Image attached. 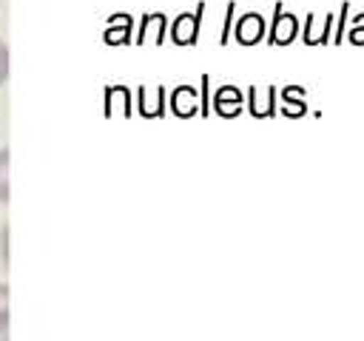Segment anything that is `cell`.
I'll return each mask as SVG.
<instances>
[{
    "label": "cell",
    "mask_w": 364,
    "mask_h": 341,
    "mask_svg": "<svg viewBox=\"0 0 364 341\" xmlns=\"http://www.w3.org/2000/svg\"><path fill=\"white\" fill-rule=\"evenodd\" d=\"M202 11H205V3L196 6V11H182L173 17V23L168 26V34L173 40V45H196L199 40V23H202Z\"/></svg>",
    "instance_id": "6da1fadb"
},
{
    "label": "cell",
    "mask_w": 364,
    "mask_h": 341,
    "mask_svg": "<svg viewBox=\"0 0 364 341\" xmlns=\"http://www.w3.org/2000/svg\"><path fill=\"white\" fill-rule=\"evenodd\" d=\"M299 31V20L296 14L284 11L282 3L273 6V23L267 26V45H290L296 40Z\"/></svg>",
    "instance_id": "7a4b0ae2"
},
{
    "label": "cell",
    "mask_w": 364,
    "mask_h": 341,
    "mask_svg": "<svg viewBox=\"0 0 364 341\" xmlns=\"http://www.w3.org/2000/svg\"><path fill=\"white\" fill-rule=\"evenodd\" d=\"M264 31H267V23L259 11H247L236 20L233 26V37L239 45H259L264 40Z\"/></svg>",
    "instance_id": "3957f363"
},
{
    "label": "cell",
    "mask_w": 364,
    "mask_h": 341,
    "mask_svg": "<svg viewBox=\"0 0 364 341\" xmlns=\"http://www.w3.org/2000/svg\"><path fill=\"white\" fill-rule=\"evenodd\" d=\"M242 102H245V94L236 88V85H219L216 94H213V111L225 119H233L242 114Z\"/></svg>",
    "instance_id": "277c9868"
},
{
    "label": "cell",
    "mask_w": 364,
    "mask_h": 341,
    "mask_svg": "<svg viewBox=\"0 0 364 341\" xmlns=\"http://www.w3.org/2000/svg\"><path fill=\"white\" fill-rule=\"evenodd\" d=\"M196 108H199V94H196L193 85H176L171 91V111H173V117L188 119V117L196 114Z\"/></svg>",
    "instance_id": "5b68a950"
},
{
    "label": "cell",
    "mask_w": 364,
    "mask_h": 341,
    "mask_svg": "<svg viewBox=\"0 0 364 341\" xmlns=\"http://www.w3.org/2000/svg\"><path fill=\"white\" fill-rule=\"evenodd\" d=\"M131 28H134L131 14H111L108 17V26L102 31L105 45H128L131 43Z\"/></svg>",
    "instance_id": "8992f818"
},
{
    "label": "cell",
    "mask_w": 364,
    "mask_h": 341,
    "mask_svg": "<svg viewBox=\"0 0 364 341\" xmlns=\"http://www.w3.org/2000/svg\"><path fill=\"white\" fill-rule=\"evenodd\" d=\"M247 108H250V117H256V119L273 117V114H276V88L270 85L267 94H264V99H259L256 85H250V88H247Z\"/></svg>",
    "instance_id": "52a82bcc"
},
{
    "label": "cell",
    "mask_w": 364,
    "mask_h": 341,
    "mask_svg": "<svg viewBox=\"0 0 364 341\" xmlns=\"http://www.w3.org/2000/svg\"><path fill=\"white\" fill-rule=\"evenodd\" d=\"M136 108H139V114H142V117H148V119H159V117L165 114V85H159V88H156L154 102L148 99L145 85H139V88H136Z\"/></svg>",
    "instance_id": "ba28073f"
},
{
    "label": "cell",
    "mask_w": 364,
    "mask_h": 341,
    "mask_svg": "<svg viewBox=\"0 0 364 341\" xmlns=\"http://www.w3.org/2000/svg\"><path fill=\"white\" fill-rule=\"evenodd\" d=\"M282 102H284V105H282V114L290 117V119L307 114V105H304V88H299V85H287V88H282Z\"/></svg>",
    "instance_id": "9c48e42d"
},
{
    "label": "cell",
    "mask_w": 364,
    "mask_h": 341,
    "mask_svg": "<svg viewBox=\"0 0 364 341\" xmlns=\"http://www.w3.org/2000/svg\"><path fill=\"white\" fill-rule=\"evenodd\" d=\"M9 202V148H0V205Z\"/></svg>",
    "instance_id": "30bf717a"
},
{
    "label": "cell",
    "mask_w": 364,
    "mask_h": 341,
    "mask_svg": "<svg viewBox=\"0 0 364 341\" xmlns=\"http://www.w3.org/2000/svg\"><path fill=\"white\" fill-rule=\"evenodd\" d=\"M9 335V284L0 281V338Z\"/></svg>",
    "instance_id": "8fae6325"
},
{
    "label": "cell",
    "mask_w": 364,
    "mask_h": 341,
    "mask_svg": "<svg viewBox=\"0 0 364 341\" xmlns=\"http://www.w3.org/2000/svg\"><path fill=\"white\" fill-rule=\"evenodd\" d=\"M347 40H350L353 45H364V11L353 17V28H350Z\"/></svg>",
    "instance_id": "7c38bea8"
},
{
    "label": "cell",
    "mask_w": 364,
    "mask_h": 341,
    "mask_svg": "<svg viewBox=\"0 0 364 341\" xmlns=\"http://www.w3.org/2000/svg\"><path fill=\"white\" fill-rule=\"evenodd\" d=\"M347 9H350V3L344 0L341 3V9H338V17H336V37H333V43L338 45V43H344V26H347Z\"/></svg>",
    "instance_id": "4fadbf2b"
},
{
    "label": "cell",
    "mask_w": 364,
    "mask_h": 341,
    "mask_svg": "<svg viewBox=\"0 0 364 341\" xmlns=\"http://www.w3.org/2000/svg\"><path fill=\"white\" fill-rule=\"evenodd\" d=\"M230 28H233V3H228V14H225V26H222V37H219L222 45L230 40Z\"/></svg>",
    "instance_id": "5bb4252c"
},
{
    "label": "cell",
    "mask_w": 364,
    "mask_h": 341,
    "mask_svg": "<svg viewBox=\"0 0 364 341\" xmlns=\"http://www.w3.org/2000/svg\"><path fill=\"white\" fill-rule=\"evenodd\" d=\"M6 77H9V48H6V43L0 40V85L6 82Z\"/></svg>",
    "instance_id": "9a60e30c"
},
{
    "label": "cell",
    "mask_w": 364,
    "mask_h": 341,
    "mask_svg": "<svg viewBox=\"0 0 364 341\" xmlns=\"http://www.w3.org/2000/svg\"><path fill=\"white\" fill-rule=\"evenodd\" d=\"M208 88H210V77L202 74V99H205V102H202V114H205V117L210 114V94H208Z\"/></svg>",
    "instance_id": "2e32d148"
},
{
    "label": "cell",
    "mask_w": 364,
    "mask_h": 341,
    "mask_svg": "<svg viewBox=\"0 0 364 341\" xmlns=\"http://www.w3.org/2000/svg\"><path fill=\"white\" fill-rule=\"evenodd\" d=\"M313 23H316V14H307V20H304V31H301L304 45H313Z\"/></svg>",
    "instance_id": "e0dca14e"
},
{
    "label": "cell",
    "mask_w": 364,
    "mask_h": 341,
    "mask_svg": "<svg viewBox=\"0 0 364 341\" xmlns=\"http://www.w3.org/2000/svg\"><path fill=\"white\" fill-rule=\"evenodd\" d=\"M6 224H3V230H0V259H3V264L9 261V247H6Z\"/></svg>",
    "instance_id": "ac0fdd59"
}]
</instances>
